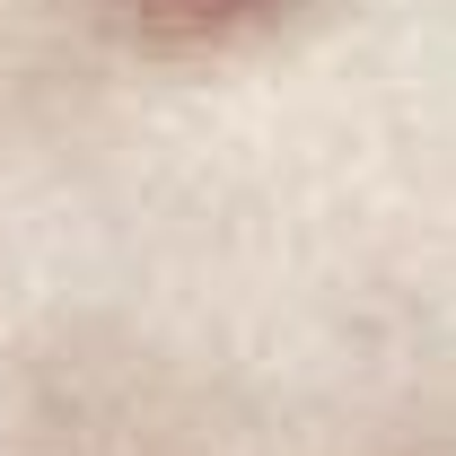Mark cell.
Masks as SVG:
<instances>
[{
  "label": "cell",
  "instance_id": "cell-1",
  "mask_svg": "<svg viewBox=\"0 0 456 456\" xmlns=\"http://www.w3.org/2000/svg\"><path fill=\"white\" fill-rule=\"evenodd\" d=\"M193 9H237V0H193Z\"/></svg>",
  "mask_w": 456,
  "mask_h": 456
}]
</instances>
